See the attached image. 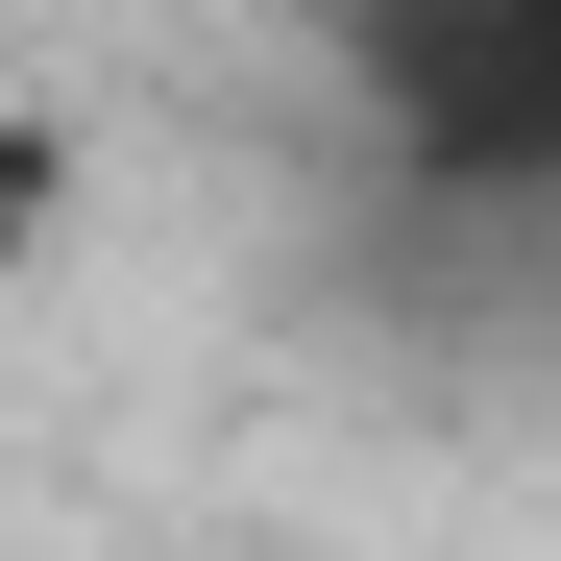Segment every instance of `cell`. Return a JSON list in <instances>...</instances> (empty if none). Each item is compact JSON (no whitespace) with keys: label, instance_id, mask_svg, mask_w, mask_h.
<instances>
[{"label":"cell","instance_id":"cell-1","mask_svg":"<svg viewBox=\"0 0 561 561\" xmlns=\"http://www.w3.org/2000/svg\"><path fill=\"white\" fill-rule=\"evenodd\" d=\"M342 73L391 171L439 196H561V0H342Z\"/></svg>","mask_w":561,"mask_h":561}]
</instances>
